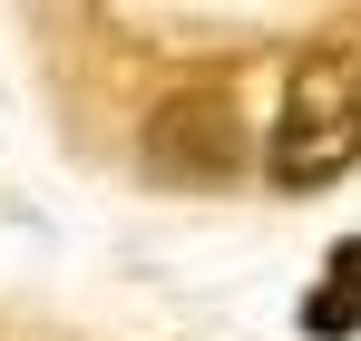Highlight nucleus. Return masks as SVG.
<instances>
[{"label":"nucleus","mask_w":361,"mask_h":341,"mask_svg":"<svg viewBox=\"0 0 361 341\" xmlns=\"http://www.w3.org/2000/svg\"><path fill=\"white\" fill-rule=\"evenodd\" d=\"M361 166V49H302L283 68V108L264 137V175L283 195H322Z\"/></svg>","instance_id":"nucleus-1"},{"label":"nucleus","mask_w":361,"mask_h":341,"mask_svg":"<svg viewBox=\"0 0 361 341\" xmlns=\"http://www.w3.org/2000/svg\"><path fill=\"white\" fill-rule=\"evenodd\" d=\"M147 166L166 185H225L244 166V117L225 78H185L166 108L147 117Z\"/></svg>","instance_id":"nucleus-2"},{"label":"nucleus","mask_w":361,"mask_h":341,"mask_svg":"<svg viewBox=\"0 0 361 341\" xmlns=\"http://www.w3.org/2000/svg\"><path fill=\"white\" fill-rule=\"evenodd\" d=\"M302 332H312V341H352V332H361V234L332 244L322 283L302 292Z\"/></svg>","instance_id":"nucleus-3"}]
</instances>
